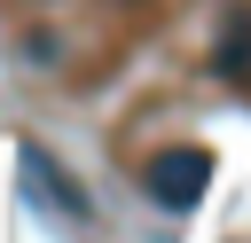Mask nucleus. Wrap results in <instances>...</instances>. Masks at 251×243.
I'll return each mask as SVG.
<instances>
[{
  "mask_svg": "<svg viewBox=\"0 0 251 243\" xmlns=\"http://www.w3.org/2000/svg\"><path fill=\"white\" fill-rule=\"evenodd\" d=\"M24 172H31V180H47V196H55V204H63L71 219H86V196H78V180H71V172H55V165H47L39 149H24Z\"/></svg>",
  "mask_w": 251,
  "mask_h": 243,
  "instance_id": "nucleus-3",
  "label": "nucleus"
},
{
  "mask_svg": "<svg viewBox=\"0 0 251 243\" xmlns=\"http://www.w3.org/2000/svg\"><path fill=\"white\" fill-rule=\"evenodd\" d=\"M212 63H220V78H251V8H235V16L220 24Z\"/></svg>",
  "mask_w": 251,
  "mask_h": 243,
  "instance_id": "nucleus-2",
  "label": "nucleus"
},
{
  "mask_svg": "<svg viewBox=\"0 0 251 243\" xmlns=\"http://www.w3.org/2000/svg\"><path fill=\"white\" fill-rule=\"evenodd\" d=\"M141 180H149V196H157L165 212H188V204L204 196V180H212V157H204V149H157Z\"/></svg>",
  "mask_w": 251,
  "mask_h": 243,
  "instance_id": "nucleus-1",
  "label": "nucleus"
}]
</instances>
